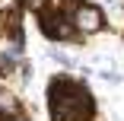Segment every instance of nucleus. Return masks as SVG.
<instances>
[{
    "label": "nucleus",
    "instance_id": "7ed1b4c3",
    "mask_svg": "<svg viewBox=\"0 0 124 121\" xmlns=\"http://www.w3.org/2000/svg\"><path fill=\"white\" fill-rule=\"evenodd\" d=\"M61 7H67V16L73 19V26H77L80 35H95V32L105 29V13H102V7L86 3V0H64Z\"/></svg>",
    "mask_w": 124,
    "mask_h": 121
},
{
    "label": "nucleus",
    "instance_id": "39448f33",
    "mask_svg": "<svg viewBox=\"0 0 124 121\" xmlns=\"http://www.w3.org/2000/svg\"><path fill=\"white\" fill-rule=\"evenodd\" d=\"M16 70H19V64H16V57H13L10 51H3V54H0V77H13Z\"/></svg>",
    "mask_w": 124,
    "mask_h": 121
},
{
    "label": "nucleus",
    "instance_id": "423d86ee",
    "mask_svg": "<svg viewBox=\"0 0 124 121\" xmlns=\"http://www.w3.org/2000/svg\"><path fill=\"white\" fill-rule=\"evenodd\" d=\"M48 3H51V0H22V7H26L29 13H35V16H38V13H45V10H48Z\"/></svg>",
    "mask_w": 124,
    "mask_h": 121
},
{
    "label": "nucleus",
    "instance_id": "f257e3e1",
    "mask_svg": "<svg viewBox=\"0 0 124 121\" xmlns=\"http://www.w3.org/2000/svg\"><path fill=\"white\" fill-rule=\"evenodd\" d=\"M48 112L51 121H92L95 102L83 80L57 73L48 83Z\"/></svg>",
    "mask_w": 124,
    "mask_h": 121
},
{
    "label": "nucleus",
    "instance_id": "0eeeda50",
    "mask_svg": "<svg viewBox=\"0 0 124 121\" xmlns=\"http://www.w3.org/2000/svg\"><path fill=\"white\" fill-rule=\"evenodd\" d=\"M19 7H22V0H0V13L3 16H16Z\"/></svg>",
    "mask_w": 124,
    "mask_h": 121
},
{
    "label": "nucleus",
    "instance_id": "6e6552de",
    "mask_svg": "<svg viewBox=\"0 0 124 121\" xmlns=\"http://www.w3.org/2000/svg\"><path fill=\"white\" fill-rule=\"evenodd\" d=\"M51 61H57V64H64V67H77V64H73V57L64 54L61 48H51Z\"/></svg>",
    "mask_w": 124,
    "mask_h": 121
},
{
    "label": "nucleus",
    "instance_id": "20e7f679",
    "mask_svg": "<svg viewBox=\"0 0 124 121\" xmlns=\"http://www.w3.org/2000/svg\"><path fill=\"white\" fill-rule=\"evenodd\" d=\"M10 115H22L19 112V99L10 89H0V118H10Z\"/></svg>",
    "mask_w": 124,
    "mask_h": 121
},
{
    "label": "nucleus",
    "instance_id": "1a4fd4ad",
    "mask_svg": "<svg viewBox=\"0 0 124 121\" xmlns=\"http://www.w3.org/2000/svg\"><path fill=\"white\" fill-rule=\"evenodd\" d=\"M19 121H32V118H26V115H19Z\"/></svg>",
    "mask_w": 124,
    "mask_h": 121
},
{
    "label": "nucleus",
    "instance_id": "f03ea898",
    "mask_svg": "<svg viewBox=\"0 0 124 121\" xmlns=\"http://www.w3.org/2000/svg\"><path fill=\"white\" fill-rule=\"evenodd\" d=\"M38 29H41L45 38H51V41H77L80 38L73 19L67 16L64 7H57V0H51V7H48L45 13H38Z\"/></svg>",
    "mask_w": 124,
    "mask_h": 121
}]
</instances>
